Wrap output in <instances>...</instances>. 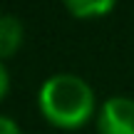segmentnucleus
Here are the masks:
<instances>
[{"instance_id": "obj_1", "label": "nucleus", "mask_w": 134, "mask_h": 134, "mask_svg": "<svg viewBox=\"0 0 134 134\" xmlns=\"http://www.w3.org/2000/svg\"><path fill=\"white\" fill-rule=\"evenodd\" d=\"M37 107L50 124L60 129H77L97 112L94 90L75 72H55L40 85Z\"/></svg>"}, {"instance_id": "obj_6", "label": "nucleus", "mask_w": 134, "mask_h": 134, "mask_svg": "<svg viewBox=\"0 0 134 134\" xmlns=\"http://www.w3.org/2000/svg\"><path fill=\"white\" fill-rule=\"evenodd\" d=\"M8 90H10V72H8V67L0 62V102L8 94Z\"/></svg>"}, {"instance_id": "obj_2", "label": "nucleus", "mask_w": 134, "mask_h": 134, "mask_svg": "<svg viewBox=\"0 0 134 134\" xmlns=\"http://www.w3.org/2000/svg\"><path fill=\"white\" fill-rule=\"evenodd\" d=\"M99 134H134V97H107L97 109Z\"/></svg>"}, {"instance_id": "obj_5", "label": "nucleus", "mask_w": 134, "mask_h": 134, "mask_svg": "<svg viewBox=\"0 0 134 134\" xmlns=\"http://www.w3.org/2000/svg\"><path fill=\"white\" fill-rule=\"evenodd\" d=\"M0 134H23V129L18 127V122L8 114H0Z\"/></svg>"}, {"instance_id": "obj_3", "label": "nucleus", "mask_w": 134, "mask_h": 134, "mask_svg": "<svg viewBox=\"0 0 134 134\" xmlns=\"http://www.w3.org/2000/svg\"><path fill=\"white\" fill-rule=\"evenodd\" d=\"M25 40V27L23 20L15 13H8V10H0V62L10 55H15L20 50Z\"/></svg>"}, {"instance_id": "obj_4", "label": "nucleus", "mask_w": 134, "mask_h": 134, "mask_svg": "<svg viewBox=\"0 0 134 134\" xmlns=\"http://www.w3.org/2000/svg\"><path fill=\"white\" fill-rule=\"evenodd\" d=\"M65 8L70 10L75 18L90 20V18H99V15L114 10V3H112V0H67Z\"/></svg>"}]
</instances>
